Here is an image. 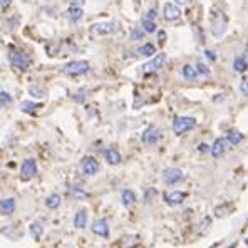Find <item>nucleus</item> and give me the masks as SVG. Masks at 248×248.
I'll return each instance as SVG.
<instances>
[{"instance_id": "nucleus-1", "label": "nucleus", "mask_w": 248, "mask_h": 248, "mask_svg": "<svg viewBox=\"0 0 248 248\" xmlns=\"http://www.w3.org/2000/svg\"><path fill=\"white\" fill-rule=\"evenodd\" d=\"M227 27H228V20H227V16L223 14V10L213 7V9L210 10V31H211V34H213L217 39L223 37L225 32H227Z\"/></svg>"}, {"instance_id": "nucleus-2", "label": "nucleus", "mask_w": 248, "mask_h": 248, "mask_svg": "<svg viewBox=\"0 0 248 248\" xmlns=\"http://www.w3.org/2000/svg\"><path fill=\"white\" fill-rule=\"evenodd\" d=\"M9 61H10V64H12V67L20 72L27 71L32 64V57L29 56L25 50H20V49H17V47H12V49L9 50Z\"/></svg>"}, {"instance_id": "nucleus-3", "label": "nucleus", "mask_w": 248, "mask_h": 248, "mask_svg": "<svg viewBox=\"0 0 248 248\" xmlns=\"http://www.w3.org/2000/svg\"><path fill=\"white\" fill-rule=\"evenodd\" d=\"M119 31V24L114 20L111 22H101V24H94L91 27V35L93 37H103V35H111Z\"/></svg>"}, {"instance_id": "nucleus-4", "label": "nucleus", "mask_w": 248, "mask_h": 248, "mask_svg": "<svg viewBox=\"0 0 248 248\" xmlns=\"http://www.w3.org/2000/svg\"><path fill=\"white\" fill-rule=\"evenodd\" d=\"M89 71H91L89 62H86V61H71V62H67V64L64 65V72H65V74L74 76V78L87 74Z\"/></svg>"}, {"instance_id": "nucleus-5", "label": "nucleus", "mask_w": 248, "mask_h": 248, "mask_svg": "<svg viewBox=\"0 0 248 248\" xmlns=\"http://www.w3.org/2000/svg\"><path fill=\"white\" fill-rule=\"evenodd\" d=\"M39 173V166H37V161L34 158H27L24 159L20 166V180L22 181H31L32 178H35Z\"/></svg>"}, {"instance_id": "nucleus-6", "label": "nucleus", "mask_w": 248, "mask_h": 248, "mask_svg": "<svg viewBox=\"0 0 248 248\" xmlns=\"http://www.w3.org/2000/svg\"><path fill=\"white\" fill-rule=\"evenodd\" d=\"M196 126V119L189 118V116H178L173 121V131L176 134H185L188 131H191Z\"/></svg>"}, {"instance_id": "nucleus-7", "label": "nucleus", "mask_w": 248, "mask_h": 248, "mask_svg": "<svg viewBox=\"0 0 248 248\" xmlns=\"http://www.w3.org/2000/svg\"><path fill=\"white\" fill-rule=\"evenodd\" d=\"M183 180H185V174L180 168H170V170H166L165 173H163V181H165L168 186H174V185L181 183Z\"/></svg>"}, {"instance_id": "nucleus-8", "label": "nucleus", "mask_w": 248, "mask_h": 248, "mask_svg": "<svg viewBox=\"0 0 248 248\" xmlns=\"http://www.w3.org/2000/svg\"><path fill=\"white\" fill-rule=\"evenodd\" d=\"M81 168H82V173L86 174V176H94V174L99 171L101 166H99V161H97L94 156H86L81 163Z\"/></svg>"}, {"instance_id": "nucleus-9", "label": "nucleus", "mask_w": 248, "mask_h": 248, "mask_svg": "<svg viewBox=\"0 0 248 248\" xmlns=\"http://www.w3.org/2000/svg\"><path fill=\"white\" fill-rule=\"evenodd\" d=\"M93 233L96 236H101V238H109V235H111V228H109V223L104 220V218H101V220H96L93 221Z\"/></svg>"}, {"instance_id": "nucleus-10", "label": "nucleus", "mask_w": 248, "mask_h": 248, "mask_svg": "<svg viewBox=\"0 0 248 248\" xmlns=\"http://www.w3.org/2000/svg\"><path fill=\"white\" fill-rule=\"evenodd\" d=\"M141 140H143L144 144H155V143H158V141L161 140V131H159L156 126H149V127H146V129H144Z\"/></svg>"}, {"instance_id": "nucleus-11", "label": "nucleus", "mask_w": 248, "mask_h": 248, "mask_svg": "<svg viewBox=\"0 0 248 248\" xmlns=\"http://www.w3.org/2000/svg\"><path fill=\"white\" fill-rule=\"evenodd\" d=\"M163 200L168 206H178L186 200V193L183 191H171V193H165L163 195Z\"/></svg>"}, {"instance_id": "nucleus-12", "label": "nucleus", "mask_w": 248, "mask_h": 248, "mask_svg": "<svg viewBox=\"0 0 248 248\" xmlns=\"http://www.w3.org/2000/svg\"><path fill=\"white\" fill-rule=\"evenodd\" d=\"M165 62H166V56H165V54H156V56L153 57V59L149 61L148 64H144L143 67H144L146 72H156V71H159L163 65H165Z\"/></svg>"}, {"instance_id": "nucleus-13", "label": "nucleus", "mask_w": 248, "mask_h": 248, "mask_svg": "<svg viewBox=\"0 0 248 248\" xmlns=\"http://www.w3.org/2000/svg\"><path fill=\"white\" fill-rule=\"evenodd\" d=\"M74 227L78 230H84L87 227V223H89V213H87V210H84V208H81V210L76 211L74 215Z\"/></svg>"}, {"instance_id": "nucleus-14", "label": "nucleus", "mask_w": 248, "mask_h": 248, "mask_svg": "<svg viewBox=\"0 0 248 248\" xmlns=\"http://www.w3.org/2000/svg\"><path fill=\"white\" fill-rule=\"evenodd\" d=\"M163 16H165L166 20H176L178 17L181 16V9L174 3H165L163 7Z\"/></svg>"}, {"instance_id": "nucleus-15", "label": "nucleus", "mask_w": 248, "mask_h": 248, "mask_svg": "<svg viewBox=\"0 0 248 248\" xmlns=\"http://www.w3.org/2000/svg\"><path fill=\"white\" fill-rule=\"evenodd\" d=\"M104 158H106V161H108L111 166H118V165H121V161H123L121 153H119L116 148L106 149V151H104Z\"/></svg>"}, {"instance_id": "nucleus-16", "label": "nucleus", "mask_w": 248, "mask_h": 248, "mask_svg": "<svg viewBox=\"0 0 248 248\" xmlns=\"http://www.w3.org/2000/svg\"><path fill=\"white\" fill-rule=\"evenodd\" d=\"M16 206H17V203H16V200H14V198L0 200V213L5 215V217H10V215L16 211Z\"/></svg>"}, {"instance_id": "nucleus-17", "label": "nucleus", "mask_w": 248, "mask_h": 248, "mask_svg": "<svg viewBox=\"0 0 248 248\" xmlns=\"http://www.w3.org/2000/svg\"><path fill=\"white\" fill-rule=\"evenodd\" d=\"M65 16H67V19L72 22V24H78L79 20L82 19V16H84V10H82V7H69L67 9V12H65Z\"/></svg>"}, {"instance_id": "nucleus-18", "label": "nucleus", "mask_w": 248, "mask_h": 248, "mask_svg": "<svg viewBox=\"0 0 248 248\" xmlns=\"http://www.w3.org/2000/svg\"><path fill=\"white\" fill-rule=\"evenodd\" d=\"M121 202H123V205L124 206H133L134 203L138 202V196H136V193L133 191V189H123V193H121Z\"/></svg>"}, {"instance_id": "nucleus-19", "label": "nucleus", "mask_w": 248, "mask_h": 248, "mask_svg": "<svg viewBox=\"0 0 248 248\" xmlns=\"http://www.w3.org/2000/svg\"><path fill=\"white\" fill-rule=\"evenodd\" d=\"M44 232H46V227H44V221L41 220H35L34 223H31V227H29V233H31L35 240L41 238L44 235Z\"/></svg>"}, {"instance_id": "nucleus-20", "label": "nucleus", "mask_w": 248, "mask_h": 248, "mask_svg": "<svg viewBox=\"0 0 248 248\" xmlns=\"http://www.w3.org/2000/svg\"><path fill=\"white\" fill-rule=\"evenodd\" d=\"M227 144H228L227 140H221V138H220V140H217L213 143V146H211V149H210L211 155H213L215 158H220V156L225 153V149H227Z\"/></svg>"}, {"instance_id": "nucleus-21", "label": "nucleus", "mask_w": 248, "mask_h": 248, "mask_svg": "<svg viewBox=\"0 0 248 248\" xmlns=\"http://www.w3.org/2000/svg\"><path fill=\"white\" fill-rule=\"evenodd\" d=\"M225 140L228 141V144L236 146V144H240L243 141V134L240 133V131H236V129H232V131H228V134H227V138H225Z\"/></svg>"}, {"instance_id": "nucleus-22", "label": "nucleus", "mask_w": 248, "mask_h": 248, "mask_svg": "<svg viewBox=\"0 0 248 248\" xmlns=\"http://www.w3.org/2000/svg\"><path fill=\"white\" fill-rule=\"evenodd\" d=\"M61 203H62V198H61V195H49L46 198V206L49 208V210H57V208L61 206Z\"/></svg>"}, {"instance_id": "nucleus-23", "label": "nucleus", "mask_w": 248, "mask_h": 248, "mask_svg": "<svg viewBox=\"0 0 248 248\" xmlns=\"http://www.w3.org/2000/svg\"><path fill=\"white\" fill-rule=\"evenodd\" d=\"M39 108H41V104L32 103V101H24V103L20 104V111L22 112H27V114H35Z\"/></svg>"}, {"instance_id": "nucleus-24", "label": "nucleus", "mask_w": 248, "mask_h": 248, "mask_svg": "<svg viewBox=\"0 0 248 248\" xmlns=\"http://www.w3.org/2000/svg\"><path fill=\"white\" fill-rule=\"evenodd\" d=\"M138 52H140L141 56H144V57H155L156 47H155V44H144V46L140 47V50H138Z\"/></svg>"}, {"instance_id": "nucleus-25", "label": "nucleus", "mask_w": 248, "mask_h": 248, "mask_svg": "<svg viewBox=\"0 0 248 248\" xmlns=\"http://www.w3.org/2000/svg\"><path fill=\"white\" fill-rule=\"evenodd\" d=\"M183 78L188 79V81H195L198 78V71H196L193 65H185L183 67Z\"/></svg>"}, {"instance_id": "nucleus-26", "label": "nucleus", "mask_w": 248, "mask_h": 248, "mask_svg": "<svg viewBox=\"0 0 248 248\" xmlns=\"http://www.w3.org/2000/svg\"><path fill=\"white\" fill-rule=\"evenodd\" d=\"M233 69H235L236 72H245L248 69V64L245 61V57H236V59L233 61Z\"/></svg>"}, {"instance_id": "nucleus-27", "label": "nucleus", "mask_w": 248, "mask_h": 248, "mask_svg": "<svg viewBox=\"0 0 248 248\" xmlns=\"http://www.w3.org/2000/svg\"><path fill=\"white\" fill-rule=\"evenodd\" d=\"M14 103L12 94H9L7 91H0V108H7Z\"/></svg>"}, {"instance_id": "nucleus-28", "label": "nucleus", "mask_w": 248, "mask_h": 248, "mask_svg": "<svg viewBox=\"0 0 248 248\" xmlns=\"http://www.w3.org/2000/svg\"><path fill=\"white\" fill-rule=\"evenodd\" d=\"M69 195H71L72 198H76V200H82V198H86V196H87V191H86V189H82V188H79V186H74V188L69 189Z\"/></svg>"}, {"instance_id": "nucleus-29", "label": "nucleus", "mask_w": 248, "mask_h": 248, "mask_svg": "<svg viewBox=\"0 0 248 248\" xmlns=\"http://www.w3.org/2000/svg\"><path fill=\"white\" fill-rule=\"evenodd\" d=\"M143 31H144V32H148V34H155V32H156V24H155V20L144 19V20H143Z\"/></svg>"}, {"instance_id": "nucleus-30", "label": "nucleus", "mask_w": 248, "mask_h": 248, "mask_svg": "<svg viewBox=\"0 0 248 248\" xmlns=\"http://www.w3.org/2000/svg\"><path fill=\"white\" fill-rule=\"evenodd\" d=\"M29 94H31L32 97H35V99H42L46 94H44V91L42 89H39L37 86H31L29 87Z\"/></svg>"}, {"instance_id": "nucleus-31", "label": "nucleus", "mask_w": 248, "mask_h": 248, "mask_svg": "<svg viewBox=\"0 0 248 248\" xmlns=\"http://www.w3.org/2000/svg\"><path fill=\"white\" fill-rule=\"evenodd\" d=\"M196 71H198L202 76H208V74H210V67H208L205 62H202V61L196 62Z\"/></svg>"}, {"instance_id": "nucleus-32", "label": "nucleus", "mask_w": 248, "mask_h": 248, "mask_svg": "<svg viewBox=\"0 0 248 248\" xmlns=\"http://www.w3.org/2000/svg\"><path fill=\"white\" fill-rule=\"evenodd\" d=\"M72 99L76 101V103H84L86 101V91H78L76 94H72Z\"/></svg>"}, {"instance_id": "nucleus-33", "label": "nucleus", "mask_w": 248, "mask_h": 248, "mask_svg": "<svg viewBox=\"0 0 248 248\" xmlns=\"http://www.w3.org/2000/svg\"><path fill=\"white\" fill-rule=\"evenodd\" d=\"M211 223H213L211 217H205V218L202 220V223H200V230H202V232H205L206 228H210V227H211Z\"/></svg>"}, {"instance_id": "nucleus-34", "label": "nucleus", "mask_w": 248, "mask_h": 248, "mask_svg": "<svg viewBox=\"0 0 248 248\" xmlns=\"http://www.w3.org/2000/svg\"><path fill=\"white\" fill-rule=\"evenodd\" d=\"M156 189L155 188H149V189H146V193H144V202H151L153 198L156 196Z\"/></svg>"}, {"instance_id": "nucleus-35", "label": "nucleus", "mask_w": 248, "mask_h": 248, "mask_svg": "<svg viewBox=\"0 0 248 248\" xmlns=\"http://www.w3.org/2000/svg\"><path fill=\"white\" fill-rule=\"evenodd\" d=\"M143 35H144V31H141V29H136V31H133V34H131V39H133V41H140Z\"/></svg>"}, {"instance_id": "nucleus-36", "label": "nucleus", "mask_w": 248, "mask_h": 248, "mask_svg": "<svg viewBox=\"0 0 248 248\" xmlns=\"http://www.w3.org/2000/svg\"><path fill=\"white\" fill-rule=\"evenodd\" d=\"M240 91H242L245 96H248V78H245L242 81V84H240Z\"/></svg>"}, {"instance_id": "nucleus-37", "label": "nucleus", "mask_w": 248, "mask_h": 248, "mask_svg": "<svg viewBox=\"0 0 248 248\" xmlns=\"http://www.w3.org/2000/svg\"><path fill=\"white\" fill-rule=\"evenodd\" d=\"M156 16H158V14H156V9H151L148 12V17H146V19H148V20H155Z\"/></svg>"}, {"instance_id": "nucleus-38", "label": "nucleus", "mask_w": 248, "mask_h": 248, "mask_svg": "<svg viewBox=\"0 0 248 248\" xmlns=\"http://www.w3.org/2000/svg\"><path fill=\"white\" fill-rule=\"evenodd\" d=\"M84 3H86V0H72L71 5L72 7H84Z\"/></svg>"}, {"instance_id": "nucleus-39", "label": "nucleus", "mask_w": 248, "mask_h": 248, "mask_svg": "<svg viewBox=\"0 0 248 248\" xmlns=\"http://www.w3.org/2000/svg\"><path fill=\"white\" fill-rule=\"evenodd\" d=\"M10 3H12V0H0V9H7V7H10Z\"/></svg>"}, {"instance_id": "nucleus-40", "label": "nucleus", "mask_w": 248, "mask_h": 248, "mask_svg": "<svg viewBox=\"0 0 248 248\" xmlns=\"http://www.w3.org/2000/svg\"><path fill=\"white\" fill-rule=\"evenodd\" d=\"M205 56H206V59H210V61H215V59H217V56H215L213 50H206Z\"/></svg>"}, {"instance_id": "nucleus-41", "label": "nucleus", "mask_w": 248, "mask_h": 248, "mask_svg": "<svg viewBox=\"0 0 248 248\" xmlns=\"http://www.w3.org/2000/svg\"><path fill=\"white\" fill-rule=\"evenodd\" d=\"M198 149H200V151H202V153H208V151H210V146H208V144H200L198 146Z\"/></svg>"}, {"instance_id": "nucleus-42", "label": "nucleus", "mask_w": 248, "mask_h": 248, "mask_svg": "<svg viewBox=\"0 0 248 248\" xmlns=\"http://www.w3.org/2000/svg\"><path fill=\"white\" fill-rule=\"evenodd\" d=\"M158 39H159V42H165V39H166V32H165V31H159V32H158Z\"/></svg>"}, {"instance_id": "nucleus-43", "label": "nucleus", "mask_w": 248, "mask_h": 248, "mask_svg": "<svg viewBox=\"0 0 248 248\" xmlns=\"http://www.w3.org/2000/svg\"><path fill=\"white\" fill-rule=\"evenodd\" d=\"M178 3H181V5H188V3H191V0H176Z\"/></svg>"}, {"instance_id": "nucleus-44", "label": "nucleus", "mask_w": 248, "mask_h": 248, "mask_svg": "<svg viewBox=\"0 0 248 248\" xmlns=\"http://www.w3.org/2000/svg\"><path fill=\"white\" fill-rule=\"evenodd\" d=\"M243 57H245V61H247V64H248V46H247V49H245V56H243Z\"/></svg>"}, {"instance_id": "nucleus-45", "label": "nucleus", "mask_w": 248, "mask_h": 248, "mask_svg": "<svg viewBox=\"0 0 248 248\" xmlns=\"http://www.w3.org/2000/svg\"><path fill=\"white\" fill-rule=\"evenodd\" d=\"M227 248H236V242H235V243H232V245H228Z\"/></svg>"}, {"instance_id": "nucleus-46", "label": "nucleus", "mask_w": 248, "mask_h": 248, "mask_svg": "<svg viewBox=\"0 0 248 248\" xmlns=\"http://www.w3.org/2000/svg\"><path fill=\"white\" fill-rule=\"evenodd\" d=\"M247 225H248V218H247Z\"/></svg>"}]
</instances>
